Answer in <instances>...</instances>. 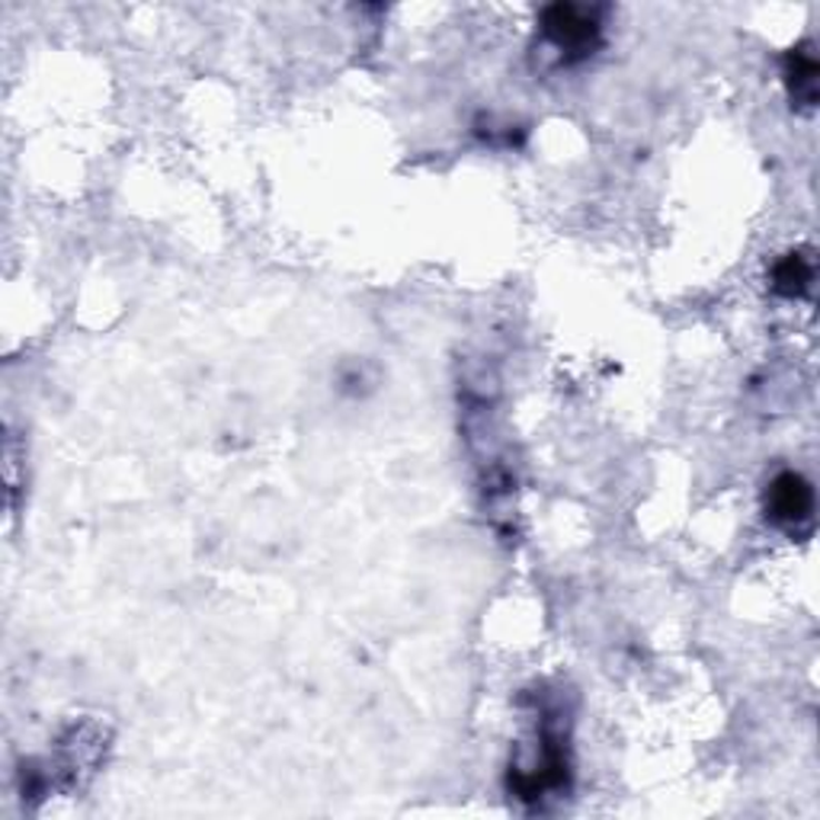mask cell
Segmentation results:
<instances>
[{
    "label": "cell",
    "mask_w": 820,
    "mask_h": 820,
    "mask_svg": "<svg viewBox=\"0 0 820 820\" xmlns=\"http://www.w3.org/2000/svg\"><path fill=\"white\" fill-rule=\"evenodd\" d=\"M811 282V267L804 257L789 253L779 267H776V289L786 292V296H801Z\"/></svg>",
    "instance_id": "cell-3"
},
{
    "label": "cell",
    "mask_w": 820,
    "mask_h": 820,
    "mask_svg": "<svg viewBox=\"0 0 820 820\" xmlns=\"http://www.w3.org/2000/svg\"><path fill=\"white\" fill-rule=\"evenodd\" d=\"M811 507H814V491L794 471L779 474L769 484V491H766V510H769V517L776 522H786V526L804 522L811 517Z\"/></svg>",
    "instance_id": "cell-2"
},
{
    "label": "cell",
    "mask_w": 820,
    "mask_h": 820,
    "mask_svg": "<svg viewBox=\"0 0 820 820\" xmlns=\"http://www.w3.org/2000/svg\"><path fill=\"white\" fill-rule=\"evenodd\" d=\"M789 81L794 83V97H804V100H814V78H818V64L811 56H792L789 58Z\"/></svg>",
    "instance_id": "cell-4"
},
{
    "label": "cell",
    "mask_w": 820,
    "mask_h": 820,
    "mask_svg": "<svg viewBox=\"0 0 820 820\" xmlns=\"http://www.w3.org/2000/svg\"><path fill=\"white\" fill-rule=\"evenodd\" d=\"M542 29L546 36L564 52H577L597 42V13L590 7H577V3H554L542 13Z\"/></svg>",
    "instance_id": "cell-1"
}]
</instances>
